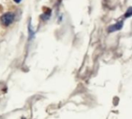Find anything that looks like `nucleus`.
Here are the masks:
<instances>
[{
	"instance_id": "obj_3",
	"label": "nucleus",
	"mask_w": 132,
	"mask_h": 119,
	"mask_svg": "<svg viewBox=\"0 0 132 119\" xmlns=\"http://www.w3.org/2000/svg\"><path fill=\"white\" fill-rule=\"evenodd\" d=\"M132 15V8L130 7L128 10V12L125 13V17H130Z\"/></svg>"
},
{
	"instance_id": "obj_1",
	"label": "nucleus",
	"mask_w": 132,
	"mask_h": 119,
	"mask_svg": "<svg viewBox=\"0 0 132 119\" xmlns=\"http://www.w3.org/2000/svg\"><path fill=\"white\" fill-rule=\"evenodd\" d=\"M13 19H14V14L12 12H6L1 18L2 23L4 26H9V25H10L12 22Z\"/></svg>"
},
{
	"instance_id": "obj_4",
	"label": "nucleus",
	"mask_w": 132,
	"mask_h": 119,
	"mask_svg": "<svg viewBox=\"0 0 132 119\" xmlns=\"http://www.w3.org/2000/svg\"><path fill=\"white\" fill-rule=\"evenodd\" d=\"M15 1V2H16V3H19V2H20L22 0H14Z\"/></svg>"
},
{
	"instance_id": "obj_2",
	"label": "nucleus",
	"mask_w": 132,
	"mask_h": 119,
	"mask_svg": "<svg viewBox=\"0 0 132 119\" xmlns=\"http://www.w3.org/2000/svg\"><path fill=\"white\" fill-rule=\"evenodd\" d=\"M122 27H123V22H117L114 25L110 26L108 27V30L109 33H113V32H115V31H118V30L121 29Z\"/></svg>"
}]
</instances>
